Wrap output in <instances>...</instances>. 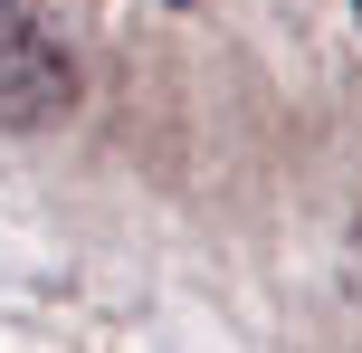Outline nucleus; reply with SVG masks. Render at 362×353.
<instances>
[{"mask_svg":"<svg viewBox=\"0 0 362 353\" xmlns=\"http://www.w3.org/2000/svg\"><path fill=\"white\" fill-rule=\"evenodd\" d=\"M353 19H362V0H353Z\"/></svg>","mask_w":362,"mask_h":353,"instance_id":"nucleus-2","label":"nucleus"},{"mask_svg":"<svg viewBox=\"0 0 362 353\" xmlns=\"http://www.w3.org/2000/svg\"><path fill=\"white\" fill-rule=\"evenodd\" d=\"M10 67H29L57 105H67V86H76V76H67V48H57V38H38V19L19 10V0H0V115H29V96H19Z\"/></svg>","mask_w":362,"mask_h":353,"instance_id":"nucleus-1","label":"nucleus"}]
</instances>
